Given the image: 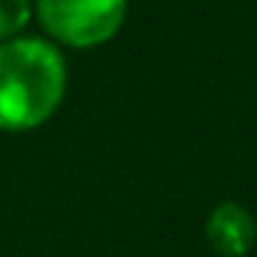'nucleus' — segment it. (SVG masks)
I'll use <instances>...</instances> for the list:
<instances>
[{
    "mask_svg": "<svg viewBox=\"0 0 257 257\" xmlns=\"http://www.w3.org/2000/svg\"><path fill=\"white\" fill-rule=\"evenodd\" d=\"M33 15L55 45L90 50L120 33L127 0H33Z\"/></svg>",
    "mask_w": 257,
    "mask_h": 257,
    "instance_id": "nucleus-2",
    "label": "nucleus"
},
{
    "mask_svg": "<svg viewBox=\"0 0 257 257\" xmlns=\"http://www.w3.org/2000/svg\"><path fill=\"white\" fill-rule=\"evenodd\" d=\"M33 20V0H0V43L23 35Z\"/></svg>",
    "mask_w": 257,
    "mask_h": 257,
    "instance_id": "nucleus-4",
    "label": "nucleus"
},
{
    "mask_svg": "<svg viewBox=\"0 0 257 257\" xmlns=\"http://www.w3.org/2000/svg\"><path fill=\"white\" fill-rule=\"evenodd\" d=\"M205 237L220 257H247L257 242V222L240 202H220L205 222Z\"/></svg>",
    "mask_w": 257,
    "mask_h": 257,
    "instance_id": "nucleus-3",
    "label": "nucleus"
},
{
    "mask_svg": "<svg viewBox=\"0 0 257 257\" xmlns=\"http://www.w3.org/2000/svg\"><path fill=\"white\" fill-rule=\"evenodd\" d=\"M68 92V63L53 40L18 35L0 43V130L30 133L45 125Z\"/></svg>",
    "mask_w": 257,
    "mask_h": 257,
    "instance_id": "nucleus-1",
    "label": "nucleus"
}]
</instances>
